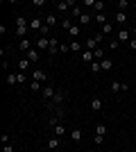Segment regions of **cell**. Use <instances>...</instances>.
Masks as SVG:
<instances>
[{
	"label": "cell",
	"instance_id": "40",
	"mask_svg": "<svg viewBox=\"0 0 136 152\" xmlns=\"http://www.w3.org/2000/svg\"><path fill=\"white\" fill-rule=\"evenodd\" d=\"M48 32H50V27L43 25V27H41V32H39V37H48Z\"/></svg>",
	"mask_w": 136,
	"mask_h": 152
},
{
	"label": "cell",
	"instance_id": "24",
	"mask_svg": "<svg viewBox=\"0 0 136 152\" xmlns=\"http://www.w3.org/2000/svg\"><path fill=\"white\" fill-rule=\"evenodd\" d=\"M95 23L97 25H107V16L104 14H95Z\"/></svg>",
	"mask_w": 136,
	"mask_h": 152
},
{
	"label": "cell",
	"instance_id": "22",
	"mask_svg": "<svg viewBox=\"0 0 136 152\" xmlns=\"http://www.w3.org/2000/svg\"><path fill=\"white\" fill-rule=\"evenodd\" d=\"M64 134H66V127L61 125V123H59V125L55 127V136H59V139H61V136H64Z\"/></svg>",
	"mask_w": 136,
	"mask_h": 152
},
{
	"label": "cell",
	"instance_id": "9",
	"mask_svg": "<svg viewBox=\"0 0 136 152\" xmlns=\"http://www.w3.org/2000/svg\"><path fill=\"white\" fill-rule=\"evenodd\" d=\"M84 48H86V50H91V52H93V50H97V48H100V45H97V41H95V39L91 37L89 41H86V43H84Z\"/></svg>",
	"mask_w": 136,
	"mask_h": 152
},
{
	"label": "cell",
	"instance_id": "16",
	"mask_svg": "<svg viewBox=\"0 0 136 152\" xmlns=\"http://www.w3.org/2000/svg\"><path fill=\"white\" fill-rule=\"evenodd\" d=\"M123 89H125V84H123V82H116V80L111 82V91H113V93H120Z\"/></svg>",
	"mask_w": 136,
	"mask_h": 152
},
{
	"label": "cell",
	"instance_id": "7",
	"mask_svg": "<svg viewBox=\"0 0 136 152\" xmlns=\"http://www.w3.org/2000/svg\"><path fill=\"white\" fill-rule=\"evenodd\" d=\"M59 145H61V139H59V136H50V139H48V148H50V150H57Z\"/></svg>",
	"mask_w": 136,
	"mask_h": 152
},
{
	"label": "cell",
	"instance_id": "35",
	"mask_svg": "<svg viewBox=\"0 0 136 152\" xmlns=\"http://www.w3.org/2000/svg\"><path fill=\"white\" fill-rule=\"evenodd\" d=\"M93 7H95V12H97V14H102V9H104V2H102V0H95V5H93Z\"/></svg>",
	"mask_w": 136,
	"mask_h": 152
},
{
	"label": "cell",
	"instance_id": "1",
	"mask_svg": "<svg viewBox=\"0 0 136 152\" xmlns=\"http://www.w3.org/2000/svg\"><path fill=\"white\" fill-rule=\"evenodd\" d=\"M27 30H30V23H27L23 16H18V18H16V34H18L20 39H25L27 37Z\"/></svg>",
	"mask_w": 136,
	"mask_h": 152
},
{
	"label": "cell",
	"instance_id": "11",
	"mask_svg": "<svg viewBox=\"0 0 136 152\" xmlns=\"http://www.w3.org/2000/svg\"><path fill=\"white\" fill-rule=\"evenodd\" d=\"M66 98H64V91H57V93H55V98H52V104H59V107H61V102H64Z\"/></svg>",
	"mask_w": 136,
	"mask_h": 152
},
{
	"label": "cell",
	"instance_id": "34",
	"mask_svg": "<svg viewBox=\"0 0 136 152\" xmlns=\"http://www.w3.org/2000/svg\"><path fill=\"white\" fill-rule=\"evenodd\" d=\"M59 25L64 27V30H71V27H73V23H71V18H64L61 23H59Z\"/></svg>",
	"mask_w": 136,
	"mask_h": 152
},
{
	"label": "cell",
	"instance_id": "6",
	"mask_svg": "<svg viewBox=\"0 0 136 152\" xmlns=\"http://www.w3.org/2000/svg\"><path fill=\"white\" fill-rule=\"evenodd\" d=\"M32 80H36V82H45V80H48V75H45L41 68H36V70L32 73Z\"/></svg>",
	"mask_w": 136,
	"mask_h": 152
},
{
	"label": "cell",
	"instance_id": "26",
	"mask_svg": "<svg viewBox=\"0 0 136 152\" xmlns=\"http://www.w3.org/2000/svg\"><path fill=\"white\" fill-rule=\"evenodd\" d=\"M95 134H97V136H104V134H107V125H102V123H100V125L95 127Z\"/></svg>",
	"mask_w": 136,
	"mask_h": 152
},
{
	"label": "cell",
	"instance_id": "38",
	"mask_svg": "<svg viewBox=\"0 0 136 152\" xmlns=\"http://www.w3.org/2000/svg\"><path fill=\"white\" fill-rule=\"evenodd\" d=\"M118 45H120V41H118V39H113V41L109 43V48H111V50H118Z\"/></svg>",
	"mask_w": 136,
	"mask_h": 152
},
{
	"label": "cell",
	"instance_id": "28",
	"mask_svg": "<svg viewBox=\"0 0 136 152\" xmlns=\"http://www.w3.org/2000/svg\"><path fill=\"white\" fill-rule=\"evenodd\" d=\"M68 34H71L73 39H77V37H79V25H73L71 30H68Z\"/></svg>",
	"mask_w": 136,
	"mask_h": 152
},
{
	"label": "cell",
	"instance_id": "27",
	"mask_svg": "<svg viewBox=\"0 0 136 152\" xmlns=\"http://www.w3.org/2000/svg\"><path fill=\"white\" fill-rule=\"evenodd\" d=\"M30 91H34V93H36V91H41V82L32 80V82H30Z\"/></svg>",
	"mask_w": 136,
	"mask_h": 152
},
{
	"label": "cell",
	"instance_id": "12",
	"mask_svg": "<svg viewBox=\"0 0 136 152\" xmlns=\"http://www.w3.org/2000/svg\"><path fill=\"white\" fill-rule=\"evenodd\" d=\"M91 109H93V111H102V100H100V98H93V100H91Z\"/></svg>",
	"mask_w": 136,
	"mask_h": 152
},
{
	"label": "cell",
	"instance_id": "10",
	"mask_svg": "<svg viewBox=\"0 0 136 152\" xmlns=\"http://www.w3.org/2000/svg\"><path fill=\"white\" fill-rule=\"evenodd\" d=\"M30 64H32L30 59H27V57H23V59L18 61V70H20V73H25V70L30 68Z\"/></svg>",
	"mask_w": 136,
	"mask_h": 152
},
{
	"label": "cell",
	"instance_id": "47",
	"mask_svg": "<svg viewBox=\"0 0 136 152\" xmlns=\"http://www.w3.org/2000/svg\"><path fill=\"white\" fill-rule=\"evenodd\" d=\"M134 32H136V27H134Z\"/></svg>",
	"mask_w": 136,
	"mask_h": 152
},
{
	"label": "cell",
	"instance_id": "8",
	"mask_svg": "<svg viewBox=\"0 0 136 152\" xmlns=\"http://www.w3.org/2000/svg\"><path fill=\"white\" fill-rule=\"evenodd\" d=\"M45 23H41V18H32L30 20V30H36V32H41V27H43Z\"/></svg>",
	"mask_w": 136,
	"mask_h": 152
},
{
	"label": "cell",
	"instance_id": "33",
	"mask_svg": "<svg viewBox=\"0 0 136 152\" xmlns=\"http://www.w3.org/2000/svg\"><path fill=\"white\" fill-rule=\"evenodd\" d=\"M91 20H93V18H91L89 14H82V18H79V23H82V25H89Z\"/></svg>",
	"mask_w": 136,
	"mask_h": 152
},
{
	"label": "cell",
	"instance_id": "4",
	"mask_svg": "<svg viewBox=\"0 0 136 152\" xmlns=\"http://www.w3.org/2000/svg\"><path fill=\"white\" fill-rule=\"evenodd\" d=\"M41 93H43V98H45V100H52L57 91H55V86H52V84H48V86H45V89L41 91Z\"/></svg>",
	"mask_w": 136,
	"mask_h": 152
},
{
	"label": "cell",
	"instance_id": "15",
	"mask_svg": "<svg viewBox=\"0 0 136 152\" xmlns=\"http://www.w3.org/2000/svg\"><path fill=\"white\" fill-rule=\"evenodd\" d=\"M5 82L9 84V86H14V84H18V80H16V73H7V77H5Z\"/></svg>",
	"mask_w": 136,
	"mask_h": 152
},
{
	"label": "cell",
	"instance_id": "42",
	"mask_svg": "<svg viewBox=\"0 0 136 152\" xmlns=\"http://www.w3.org/2000/svg\"><path fill=\"white\" fill-rule=\"evenodd\" d=\"M93 39H95L97 43H102V41H104V34H102V32H97V34H95V37H93Z\"/></svg>",
	"mask_w": 136,
	"mask_h": 152
},
{
	"label": "cell",
	"instance_id": "14",
	"mask_svg": "<svg viewBox=\"0 0 136 152\" xmlns=\"http://www.w3.org/2000/svg\"><path fill=\"white\" fill-rule=\"evenodd\" d=\"M45 25L55 27V25H57V16H55V14H48V16H45Z\"/></svg>",
	"mask_w": 136,
	"mask_h": 152
},
{
	"label": "cell",
	"instance_id": "5",
	"mask_svg": "<svg viewBox=\"0 0 136 152\" xmlns=\"http://www.w3.org/2000/svg\"><path fill=\"white\" fill-rule=\"evenodd\" d=\"M18 48H20V50H23V52H30V50H32V41H30V39H20V43H18Z\"/></svg>",
	"mask_w": 136,
	"mask_h": 152
},
{
	"label": "cell",
	"instance_id": "43",
	"mask_svg": "<svg viewBox=\"0 0 136 152\" xmlns=\"http://www.w3.org/2000/svg\"><path fill=\"white\" fill-rule=\"evenodd\" d=\"M68 50H71V45H66V43L59 45V52H68Z\"/></svg>",
	"mask_w": 136,
	"mask_h": 152
},
{
	"label": "cell",
	"instance_id": "20",
	"mask_svg": "<svg viewBox=\"0 0 136 152\" xmlns=\"http://www.w3.org/2000/svg\"><path fill=\"white\" fill-rule=\"evenodd\" d=\"M93 59H95V61H102V59H104V50H102V48L93 50Z\"/></svg>",
	"mask_w": 136,
	"mask_h": 152
},
{
	"label": "cell",
	"instance_id": "31",
	"mask_svg": "<svg viewBox=\"0 0 136 152\" xmlns=\"http://www.w3.org/2000/svg\"><path fill=\"white\" fill-rule=\"evenodd\" d=\"M91 70H93V73L97 75V73L102 70V64H100V61H93V64H91Z\"/></svg>",
	"mask_w": 136,
	"mask_h": 152
},
{
	"label": "cell",
	"instance_id": "17",
	"mask_svg": "<svg viewBox=\"0 0 136 152\" xmlns=\"http://www.w3.org/2000/svg\"><path fill=\"white\" fill-rule=\"evenodd\" d=\"M68 45H71V50H73V52H84V48H82V43H79L77 39H75L73 43H68Z\"/></svg>",
	"mask_w": 136,
	"mask_h": 152
},
{
	"label": "cell",
	"instance_id": "30",
	"mask_svg": "<svg viewBox=\"0 0 136 152\" xmlns=\"http://www.w3.org/2000/svg\"><path fill=\"white\" fill-rule=\"evenodd\" d=\"M71 14H73V18H82V7H79V5H77V7H73V12H71Z\"/></svg>",
	"mask_w": 136,
	"mask_h": 152
},
{
	"label": "cell",
	"instance_id": "44",
	"mask_svg": "<svg viewBox=\"0 0 136 152\" xmlns=\"http://www.w3.org/2000/svg\"><path fill=\"white\" fill-rule=\"evenodd\" d=\"M93 141H95V145H102V141H104V136H97V134H95V139H93Z\"/></svg>",
	"mask_w": 136,
	"mask_h": 152
},
{
	"label": "cell",
	"instance_id": "13",
	"mask_svg": "<svg viewBox=\"0 0 136 152\" xmlns=\"http://www.w3.org/2000/svg\"><path fill=\"white\" fill-rule=\"evenodd\" d=\"M39 57H41V52L36 50V48H32V50L27 52V59H30V61H39Z\"/></svg>",
	"mask_w": 136,
	"mask_h": 152
},
{
	"label": "cell",
	"instance_id": "25",
	"mask_svg": "<svg viewBox=\"0 0 136 152\" xmlns=\"http://www.w3.org/2000/svg\"><path fill=\"white\" fill-rule=\"evenodd\" d=\"M48 125H50L52 129H55V127L59 125V118H57V114H55V116H50V118H48Z\"/></svg>",
	"mask_w": 136,
	"mask_h": 152
},
{
	"label": "cell",
	"instance_id": "3",
	"mask_svg": "<svg viewBox=\"0 0 136 152\" xmlns=\"http://www.w3.org/2000/svg\"><path fill=\"white\" fill-rule=\"evenodd\" d=\"M59 45H61V41L52 37L50 39V48H48V55H57V52H59Z\"/></svg>",
	"mask_w": 136,
	"mask_h": 152
},
{
	"label": "cell",
	"instance_id": "39",
	"mask_svg": "<svg viewBox=\"0 0 136 152\" xmlns=\"http://www.w3.org/2000/svg\"><path fill=\"white\" fill-rule=\"evenodd\" d=\"M16 80H18V84H23L27 77H25V73H16Z\"/></svg>",
	"mask_w": 136,
	"mask_h": 152
},
{
	"label": "cell",
	"instance_id": "32",
	"mask_svg": "<svg viewBox=\"0 0 136 152\" xmlns=\"http://www.w3.org/2000/svg\"><path fill=\"white\" fill-rule=\"evenodd\" d=\"M68 7H71V2L66 0V2H59V5H57V9H59V12H68Z\"/></svg>",
	"mask_w": 136,
	"mask_h": 152
},
{
	"label": "cell",
	"instance_id": "2",
	"mask_svg": "<svg viewBox=\"0 0 136 152\" xmlns=\"http://www.w3.org/2000/svg\"><path fill=\"white\" fill-rule=\"evenodd\" d=\"M34 45H36V50H39V52H43V50L50 48V39H48V37H39L36 41H34Z\"/></svg>",
	"mask_w": 136,
	"mask_h": 152
},
{
	"label": "cell",
	"instance_id": "19",
	"mask_svg": "<svg viewBox=\"0 0 136 152\" xmlns=\"http://www.w3.org/2000/svg\"><path fill=\"white\" fill-rule=\"evenodd\" d=\"M118 41H129V30H125V27H123V30L118 32Z\"/></svg>",
	"mask_w": 136,
	"mask_h": 152
},
{
	"label": "cell",
	"instance_id": "46",
	"mask_svg": "<svg viewBox=\"0 0 136 152\" xmlns=\"http://www.w3.org/2000/svg\"><path fill=\"white\" fill-rule=\"evenodd\" d=\"M5 152H14V148L12 145H5Z\"/></svg>",
	"mask_w": 136,
	"mask_h": 152
},
{
	"label": "cell",
	"instance_id": "41",
	"mask_svg": "<svg viewBox=\"0 0 136 152\" xmlns=\"http://www.w3.org/2000/svg\"><path fill=\"white\" fill-rule=\"evenodd\" d=\"M0 141H2V145H9V134H2V136H0Z\"/></svg>",
	"mask_w": 136,
	"mask_h": 152
},
{
	"label": "cell",
	"instance_id": "29",
	"mask_svg": "<svg viewBox=\"0 0 136 152\" xmlns=\"http://www.w3.org/2000/svg\"><path fill=\"white\" fill-rule=\"evenodd\" d=\"M102 70H111V66H113V61H111V59H102Z\"/></svg>",
	"mask_w": 136,
	"mask_h": 152
},
{
	"label": "cell",
	"instance_id": "23",
	"mask_svg": "<svg viewBox=\"0 0 136 152\" xmlns=\"http://www.w3.org/2000/svg\"><path fill=\"white\" fill-rule=\"evenodd\" d=\"M116 23H120V25H123V23H127V14H125V12H118V14H116Z\"/></svg>",
	"mask_w": 136,
	"mask_h": 152
},
{
	"label": "cell",
	"instance_id": "37",
	"mask_svg": "<svg viewBox=\"0 0 136 152\" xmlns=\"http://www.w3.org/2000/svg\"><path fill=\"white\" fill-rule=\"evenodd\" d=\"M111 32H113V25H109V23L102 25V34H111Z\"/></svg>",
	"mask_w": 136,
	"mask_h": 152
},
{
	"label": "cell",
	"instance_id": "45",
	"mask_svg": "<svg viewBox=\"0 0 136 152\" xmlns=\"http://www.w3.org/2000/svg\"><path fill=\"white\" fill-rule=\"evenodd\" d=\"M129 48H132V50H136V39H129Z\"/></svg>",
	"mask_w": 136,
	"mask_h": 152
},
{
	"label": "cell",
	"instance_id": "18",
	"mask_svg": "<svg viewBox=\"0 0 136 152\" xmlns=\"http://www.w3.org/2000/svg\"><path fill=\"white\" fill-rule=\"evenodd\" d=\"M68 136H71L73 141H82V129L77 127V129H73V132H68Z\"/></svg>",
	"mask_w": 136,
	"mask_h": 152
},
{
	"label": "cell",
	"instance_id": "21",
	"mask_svg": "<svg viewBox=\"0 0 136 152\" xmlns=\"http://www.w3.org/2000/svg\"><path fill=\"white\" fill-rule=\"evenodd\" d=\"M82 61H91V64H93V61H95V59H93V52L84 50V52H82Z\"/></svg>",
	"mask_w": 136,
	"mask_h": 152
},
{
	"label": "cell",
	"instance_id": "36",
	"mask_svg": "<svg viewBox=\"0 0 136 152\" xmlns=\"http://www.w3.org/2000/svg\"><path fill=\"white\" fill-rule=\"evenodd\" d=\"M127 7H129V2H127V0H118V9H120V12H125Z\"/></svg>",
	"mask_w": 136,
	"mask_h": 152
}]
</instances>
